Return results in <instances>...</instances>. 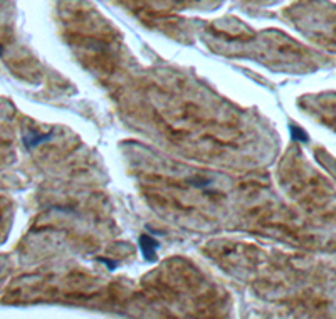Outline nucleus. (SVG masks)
<instances>
[{
    "mask_svg": "<svg viewBox=\"0 0 336 319\" xmlns=\"http://www.w3.org/2000/svg\"><path fill=\"white\" fill-rule=\"evenodd\" d=\"M140 249H142V254H143V257H145L148 262L156 261L158 242H156L153 237H150L148 233H143V236L140 237Z\"/></svg>",
    "mask_w": 336,
    "mask_h": 319,
    "instance_id": "obj_1",
    "label": "nucleus"
},
{
    "mask_svg": "<svg viewBox=\"0 0 336 319\" xmlns=\"http://www.w3.org/2000/svg\"><path fill=\"white\" fill-rule=\"evenodd\" d=\"M47 140H51V133L41 135V133H34V131H30V133L24 135V138H22V141H24V144H26L27 148L39 146L41 143H44V141H47Z\"/></svg>",
    "mask_w": 336,
    "mask_h": 319,
    "instance_id": "obj_2",
    "label": "nucleus"
},
{
    "mask_svg": "<svg viewBox=\"0 0 336 319\" xmlns=\"http://www.w3.org/2000/svg\"><path fill=\"white\" fill-rule=\"evenodd\" d=\"M291 131H292V138H294V140H301V141H306V140H308L306 135H304L301 130H298V128H291Z\"/></svg>",
    "mask_w": 336,
    "mask_h": 319,
    "instance_id": "obj_3",
    "label": "nucleus"
},
{
    "mask_svg": "<svg viewBox=\"0 0 336 319\" xmlns=\"http://www.w3.org/2000/svg\"><path fill=\"white\" fill-rule=\"evenodd\" d=\"M0 54H2V46H0Z\"/></svg>",
    "mask_w": 336,
    "mask_h": 319,
    "instance_id": "obj_4",
    "label": "nucleus"
}]
</instances>
